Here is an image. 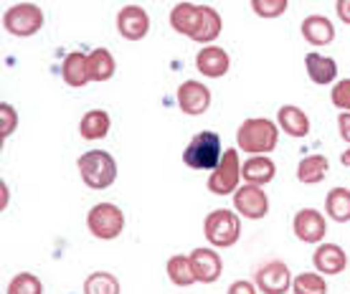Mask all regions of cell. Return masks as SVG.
I'll use <instances>...</instances> for the list:
<instances>
[{
    "mask_svg": "<svg viewBox=\"0 0 350 294\" xmlns=\"http://www.w3.org/2000/svg\"><path fill=\"white\" fill-rule=\"evenodd\" d=\"M280 142V124L267 117H249L241 122L237 130V145L241 152H249V157L267 155Z\"/></svg>",
    "mask_w": 350,
    "mask_h": 294,
    "instance_id": "obj_1",
    "label": "cell"
},
{
    "mask_svg": "<svg viewBox=\"0 0 350 294\" xmlns=\"http://www.w3.org/2000/svg\"><path fill=\"white\" fill-rule=\"evenodd\" d=\"M84 185L92 191H107L117 181V160L105 150H87L77 160Z\"/></svg>",
    "mask_w": 350,
    "mask_h": 294,
    "instance_id": "obj_2",
    "label": "cell"
},
{
    "mask_svg": "<svg viewBox=\"0 0 350 294\" xmlns=\"http://www.w3.org/2000/svg\"><path fill=\"white\" fill-rule=\"evenodd\" d=\"M224 147H221L219 132L213 130H203L198 135H193L188 147L183 152V163L191 168V170H216L219 163L224 160Z\"/></svg>",
    "mask_w": 350,
    "mask_h": 294,
    "instance_id": "obj_3",
    "label": "cell"
},
{
    "mask_svg": "<svg viewBox=\"0 0 350 294\" xmlns=\"http://www.w3.org/2000/svg\"><path fill=\"white\" fill-rule=\"evenodd\" d=\"M203 236L216 249H231L241 239V218L228 208H216L203 221Z\"/></svg>",
    "mask_w": 350,
    "mask_h": 294,
    "instance_id": "obj_4",
    "label": "cell"
},
{
    "mask_svg": "<svg viewBox=\"0 0 350 294\" xmlns=\"http://www.w3.org/2000/svg\"><path fill=\"white\" fill-rule=\"evenodd\" d=\"M87 228L99 241H114L124 231V211L114 203H96L89 208Z\"/></svg>",
    "mask_w": 350,
    "mask_h": 294,
    "instance_id": "obj_5",
    "label": "cell"
},
{
    "mask_svg": "<svg viewBox=\"0 0 350 294\" xmlns=\"http://www.w3.org/2000/svg\"><path fill=\"white\" fill-rule=\"evenodd\" d=\"M44 10L36 3H16L3 13V28L10 36L18 38H31L44 28Z\"/></svg>",
    "mask_w": 350,
    "mask_h": 294,
    "instance_id": "obj_6",
    "label": "cell"
},
{
    "mask_svg": "<svg viewBox=\"0 0 350 294\" xmlns=\"http://www.w3.org/2000/svg\"><path fill=\"white\" fill-rule=\"evenodd\" d=\"M239 183H241V157H239V150H226L219 168L208 175L206 188L213 196H234L239 191Z\"/></svg>",
    "mask_w": 350,
    "mask_h": 294,
    "instance_id": "obj_7",
    "label": "cell"
},
{
    "mask_svg": "<svg viewBox=\"0 0 350 294\" xmlns=\"http://www.w3.org/2000/svg\"><path fill=\"white\" fill-rule=\"evenodd\" d=\"M292 271L284 261L271 259L256 269L254 284L262 294H287L292 289Z\"/></svg>",
    "mask_w": 350,
    "mask_h": 294,
    "instance_id": "obj_8",
    "label": "cell"
},
{
    "mask_svg": "<svg viewBox=\"0 0 350 294\" xmlns=\"http://www.w3.org/2000/svg\"><path fill=\"white\" fill-rule=\"evenodd\" d=\"M234 211L241 218L262 221L269 213V198L259 185H239V191L234 193Z\"/></svg>",
    "mask_w": 350,
    "mask_h": 294,
    "instance_id": "obj_9",
    "label": "cell"
},
{
    "mask_svg": "<svg viewBox=\"0 0 350 294\" xmlns=\"http://www.w3.org/2000/svg\"><path fill=\"white\" fill-rule=\"evenodd\" d=\"M292 231L302 243H323L325 234H327V224L317 208H299L292 218Z\"/></svg>",
    "mask_w": 350,
    "mask_h": 294,
    "instance_id": "obj_10",
    "label": "cell"
},
{
    "mask_svg": "<svg viewBox=\"0 0 350 294\" xmlns=\"http://www.w3.org/2000/svg\"><path fill=\"white\" fill-rule=\"evenodd\" d=\"M188 259H191L193 277H196V282H201V284H213L221 277V271H224L221 254L216 249H208V246L193 249L188 254Z\"/></svg>",
    "mask_w": 350,
    "mask_h": 294,
    "instance_id": "obj_11",
    "label": "cell"
},
{
    "mask_svg": "<svg viewBox=\"0 0 350 294\" xmlns=\"http://www.w3.org/2000/svg\"><path fill=\"white\" fill-rule=\"evenodd\" d=\"M178 107L188 117L206 114L211 107V89L201 81H196V79H188L178 87Z\"/></svg>",
    "mask_w": 350,
    "mask_h": 294,
    "instance_id": "obj_12",
    "label": "cell"
},
{
    "mask_svg": "<svg viewBox=\"0 0 350 294\" xmlns=\"http://www.w3.org/2000/svg\"><path fill=\"white\" fill-rule=\"evenodd\" d=\"M117 31L124 41H142L150 34V16L142 5H124L117 13Z\"/></svg>",
    "mask_w": 350,
    "mask_h": 294,
    "instance_id": "obj_13",
    "label": "cell"
},
{
    "mask_svg": "<svg viewBox=\"0 0 350 294\" xmlns=\"http://www.w3.org/2000/svg\"><path fill=\"white\" fill-rule=\"evenodd\" d=\"M312 264H315L317 274H323V277H338L348 267V254L338 243H317L315 254H312Z\"/></svg>",
    "mask_w": 350,
    "mask_h": 294,
    "instance_id": "obj_14",
    "label": "cell"
},
{
    "mask_svg": "<svg viewBox=\"0 0 350 294\" xmlns=\"http://www.w3.org/2000/svg\"><path fill=\"white\" fill-rule=\"evenodd\" d=\"M203 23V5H196V3H178L170 10V26H173L175 34L188 36V38H196L198 31H201Z\"/></svg>",
    "mask_w": 350,
    "mask_h": 294,
    "instance_id": "obj_15",
    "label": "cell"
},
{
    "mask_svg": "<svg viewBox=\"0 0 350 294\" xmlns=\"http://www.w3.org/2000/svg\"><path fill=\"white\" fill-rule=\"evenodd\" d=\"M196 69L201 71L206 79H221L226 77L231 69V56L221 46H206L196 53Z\"/></svg>",
    "mask_w": 350,
    "mask_h": 294,
    "instance_id": "obj_16",
    "label": "cell"
},
{
    "mask_svg": "<svg viewBox=\"0 0 350 294\" xmlns=\"http://www.w3.org/2000/svg\"><path fill=\"white\" fill-rule=\"evenodd\" d=\"M305 69L310 81L317 84V87L335 84V79H338V61L333 56H323V53L317 51H310L305 56Z\"/></svg>",
    "mask_w": 350,
    "mask_h": 294,
    "instance_id": "obj_17",
    "label": "cell"
},
{
    "mask_svg": "<svg viewBox=\"0 0 350 294\" xmlns=\"http://www.w3.org/2000/svg\"><path fill=\"white\" fill-rule=\"evenodd\" d=\"M274 175H277V165L269 155H254L241 165V181H246V185L264 188L267 183L274 181Z\"/></svg>",
    "mask_w": 350,
    "mask_h": 294,
    "instance_id": "obj_18",
    "label": "cell"
},
{
    "mask_svg": "<svg viewBox=\"0 0 350 294\" xmlns=\"http://www.w3.org/2000/svg\"><path fill=\"white\" fill-rule=\"evenodd\" d=\"M299 31L310 46H330L335 41V26L327 16H307Z\"/></svg>",
    "mask_w": 350,
    "mask_h": 294,
    "instance_id": "obj_19",
    "label": "cell"
},
{
    "mask_svg": "<svg viewBox=\"0 0 350 294\" xmlns=\"http://www.w3.org/2000/svg\"><path fill=\"white\" fill-rule=\"evenodd\" d=\"M62 79H64V84L71 89L87 87L89 81H92V79H89L87 53H81V51L66 53L62 61Z\"/></svg>",
    "mask_w": 350,
    "mask_h": 294,
    "instance_id": "obj_20",
    "label": "cell"
},
{
    "mask_svg": "<svg viewBox=\"0 0 350 294\" xmlns=\"http://www.w3.org/2000/svg\"><path fill=\"white\" fill-rule=\"evenodd\" d=\"M277 124H280V130L287 135V137H307L310 135V117H307L299 107L295 104H284L280 107V112H277Z\"/></svg>",
    "mask_w": 350,
    "mask_h": 294,
    "instance_id": "obj_21",
    "label": "cell"
},
{
    "mask_svg": "<svg viewBox=\"0 0 350 294\" xmlns=\"http://www.w3.org/2000/svg\"><path fill=\"white\" fill-rule=\"evenodd\" d=\"M330 173V160L325 155H307L299 160L297 165V181L302 185H317V183H323Z\"/></svg>",
    "mask_w": 350,
    "mask_h": 294,
    "instance_id": "obj_22",
    "label": "cell"
},
{
    "mask_svg": "<svg viewBox=\"0 0 350 294\" xmlns=\"http://www.w3.org/2000/svg\"><path fill=\"white\" fill-rule=\"evenodd\" d=\"M109 127H112V120H109V114L105 109H89L79 120V135L84 139H89V142L105 139L109 135Z\"/></svg>",
    "mask_w": 350,
    "mask_h": 294,
    "instance_id": "obj_23",
    "label": "cell"
},
{
    "mask_svg": "<svg viewBox=\"0 0 350 294\" xmlns=\"http://www.w3.org/2000/svg\"><path fill=\"white\" fill-rule=\"evenodd\" d=\"M87 66L92 81H109L117 71V61L107 49H94L92 53H87Z\"/></svg>",
    "mask_w": 350,
    "mask_h": 294,
    "instance_id": "obj_24",
    "label": "cell"
},
{
    "mask_svg": "<svg viewBox=\"0 0 350 294\" xmlns=\"http://www.w3.org/2000/svg\"><path fill=\"white\" fill-rule=\"evenodd\" d=\"M325 213L333 218L335 224H348L350 221V188H333L325 196Z\"/></svg>",
    "mask_w": 350,
    "mask_h": 294,
    "instance_id": "obj_25",
    "label": "cell"
},
{
    "mask_svg": "<svg viewBox=\"0 0 350 294\" xmlns=\"http://www.w3.org/2000/svg\"><path fill=\"white\" fill-rule=\"evenodd\" d=\"M224 31V21H221V13L216 8H211V5H203V23H201V31L198 36L193 38L196 44H206V46H213V41L221 36Z\"/></svg>",
    "mask_w": 350,
    "mask_h": 294,
    "instance_id": "obj_26",
    "label": "cell"
},
{
    "mask_svg": "<svg viewBox=\"0 0 350 294\" xmlns=\"http://www.w3.org/2000/svg\"><path fill=\"white\" fill-rule=\"evenodd\" d=\"M165 271H167V279H170L175 286H180V289L196 284V277H193V269H191V259L183 256V254L170 256L167 264H165Z\"/></svg>",
    "mask_w": 350,
    "mask_h": 294,
    "instance_id": "obj_27",
    "label": "cell"
},
{
    "mask_svg": "<svg viewBox=\"0 0 350 294\" xmlns=\"http://www.w3.org/2000/svg\"><path fill=\"white\" fill-rule=\"evenodd\" d=\"M84 294H122V286L109 271H94L84 279Z\"/></svg>",
    "mask_w": 350,
    "mask_h": 294,
    "instance_id": "obj_28",
    "label": "cell"
},
{
    "mask_svg": "<svg viewBox=\"0 0 350 294\" xmlns=\"http://www.w3.org/2000/svg\"><path fill=\"white\" fill-rule=\"evenodd\" d=\"M292 294H327V282L317 271H302L292 279Z\"/></svg>",
    "mask_w": 350,
    "mask_h": 294,
    "instance_id": "obj_29",
    "label": "cell"
},
{
    "mask_svg": "<svg viewBox=\"0 0 350 294\" xmlns=\"http://www.w3.org/2000/svg\"><path fill=\"white\" fill-rule=\"evenodd\" d=\"M5 294H44V284L31 271H21V274H16V277L10 279Z\"/></svg>",
    "mask_w": 350,
    "mask_h": 294,
    "instance_id": "obj_30",
    "label": "cell"
},
{
    "mask_svg": "<svg viewBox=\"0 0 350 294\" xmlns=\"http://www.w3.org/2000/svg\"><path fill=\"white\" fill-rule=\"evenodd\" d=\"M287 5V0H252V10L259 18H280Z\"/></svg>",
    "mask_w": 350,
    "mask_h": 294,
    "instance_id": "obj_31",
    "label": "cell"
},
{
    "mask_svg": "<svg viewBox=\"0 0 350 294\" xmlns=\"http://www.w3.org/2000/svg\"><path fill=\"white\" fill-rule=\"evenodd\" d=\"M330 102H333V107H338L340 112H350V79L335 81L333 92H330Z\"/></svg>",
    "mask_w": 350,
    "mask_h": 294,
    "instance_id": "obj_32",
    "label": "cell"
},
{
    "mask_svg": "<svg viewBox=\"0 0 350 294\" xmlns=\"http://www.w3.org/2000/svg\"><path fill=\"white\" fill-rule=\"evenodd\" d=\"M0 122H3V127H0L3 139H8L18 127V112L13 109V104H8V102L0 104Z\"/></svg>",
    "mask_w": 350,
    "mask_h": 294,
    "instance_id": "obj_33",
    "label": "cell"
},
{
    "mask_svg": "<svg viewBox=\"0 0 350 294\" xmlns=\"http://www.w3.org/2000/svg\"><path fill=\"white\" fill-rule=\"evenodd\" d=\"M226 294H259V289H256L254 282H246V279H239V282H234V284L228 286Z\"/></svg>",
    "mask_w": 350,
    "mask_h": 294,
    "instance_id": "obj_34",
    "label": "cell"
},
{
    "mask_svg": "<svg viewBox=\"0 0 350 294\" xmlns=\"http://www.w3.org/2000/svg\"><path fill=\"white\" fill-rule=\"evenodd\" d=\"M338 132H340V137L350 145V112L338 114Z\"/></svg>",
    "mask_w": 350,
    "mask_h": 294,
    "instance_id": "obj_35",
    "label": "cell"
},
{
    "mask_svg": "<svg viewBox=\"0 0 350 294\" xmlns=\"http://www.w3.org/2000/svg\"><path fill=\"white\" fill-rule=\"evenodd\" d=\"M335 13L345 26H350V0H338L335 3Z\"/></svg>",
    "mask_w": 350,
    "mask_h": 294,
    "instance_id": "obj_36",
    "label": "cell"
},
{
    "mask_svg": "<svg viewBox=\"0 0 350 294\" xmlns=\"http://www.w3.org/2000/svg\"><path fill=\"white\" fill-rule=\"evenodd\" d=\"M340 163H342V168H350V147L340 155Z\"/></svg>",
    "mask_w": 350,
    "mask_h": 294,
    "instance_id": "obj_37",
    "label": "cell"
},
{
    "mask_svg": "<svg viewBox=\"0 0 350 294\" xmlns=\"http://www.w3.org/2000/svg\"><path fill=\"white\" fill-rule=\"evenodd\" d=\"M8 206V183L3 181V208Z\"/></svg>",
    "mask_w": 350,
    "mask_h": 294,
    "instance_id": "obj_38",
    "label": "cell"
}]
</instances>
